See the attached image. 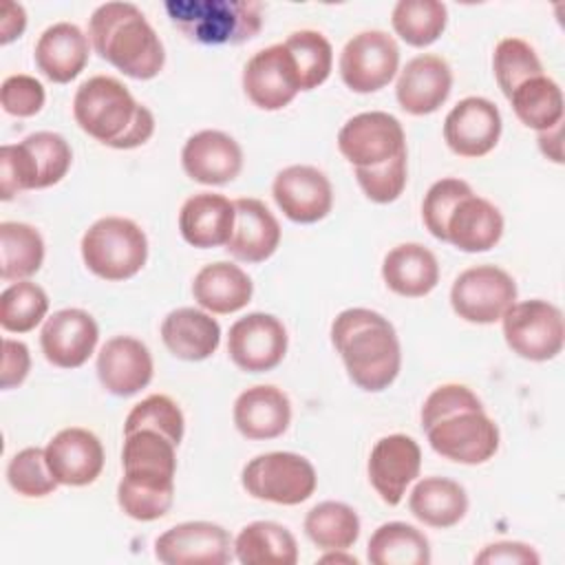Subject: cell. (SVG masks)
<instances>
[{"label":"cell","instance_id":"8fae6325","mask_svg":"<svg viewBox=\"0 0 565 565\" xmlns=\"http://www.w3.org/2000/svg\"><path fill=\"white\" fill-rule=\"evenodd\" d=\"M516 302L514 278L497 265L463 269L450 289V305L459 318L475 324H492Z\"/></svg>","mask_w":565,"mask_h":565},{"label":"cell","instance_id":"7bdbcfd3","mask_svg":"<svg viewBox=\"0 0 565 565\" xmlns=\"http://www.w3.org/2000/svg\"><path fill=\"white\" fill-rule=\"evenodd\" d=\"M183 413L174 399L168 395L154 393L141 399L139 404L132 406L124 422V433H132L139 428H150L161 435H166L172 444H181L183 439Z\"/></svg>","mask_w":565,"mask_h":565},{"label":"cell","instance_id":"cb8c5ba5","mask_svg":"<svg viewBox=\"0 0 565 565\" xmlns=\"http://www.w3.org/2000/svg\"><path fill=\"white\" fill-rule=\"evenodd\" d=\"M452 71L441 55L424 53L406 62L397 77L395 97L411 115L435 113L450 95Z\"/></svg>","mask_w":565,"mask_h":565},{"label":"cell","instance_id":"e575fe53","mask_svg":"<svg viewBox=\"0 0 565 565\" xmlns=\"http://www.w3.org/2000/svg\"><path fill=\"white\" fill-rule=\"evenodd\" d=\"M366 558L373 565H428L430 545L415 525L391 521L371 534Z\"/></svg>","mask_w":565,"mask_h":565},{"label":"cell","instance_id":"bcb514c9","mask_svg":"<svg viewBox=\"0 0 565 565\" xmlns=\"http://www.w3.org/2000/svg\"><path fill=\"white\" fill-rule=\"evenodd\" d=\"M362 192L373 203H393L406 188V152L369 168H355Z\"/></svg>","mask_w":565,"mask_h":565},{"label":"cell","instance_id":"9c48e42d","mask_svg":"<svg viewBox=\"0 0 565 565\" xmlns=\"http://www.w3.org/2000/svg\"><path fill=\"white\" fill-rule=\"evenodd\" d=\"M241 483L258 501L298 505L316 492L318 477L307 457L276 450L249 459L241 472Z\"/></svg>","mask_w":565,"mask_h":565},{"label":"cell","instance_id":"d4e9b609","mask_svg":"<svg viewBox=\"0 0 565 565\" xmlns=\"http://www.w3.org/2000/svg\"><path fill=\"white\" fill-rule=\"evenodd\" d=\"M232 415L243 437L254 441L276 439L289 428L291 402L278 386L256 384L236 397Z\"/></svg>","mask_w":565,"mask_h":565},{"label":"cell","instance_id":"74e56055","mask_svg":"<svg viewBox=\"0 0 565 565\" xmlns=\"http://www.w3.org/2000/svg\"><path fill=\"white\" fill-rule=\"evenodd\" d=\"M305 532L316 547L344 552L360 536V519L358 512L342 501H322L307 512Z\"/></svg>","mask_w":565,"mask_h":565},{"label":"cell","instance_id":"d590c367","mask_svg":"<svg viewBox=\"0 0 565 565\" xmlns=\"http://www.w3.org/2000/svg\"><path fill=\"white\" fill-rule=\"evenodd\" d=\"M508 99L519 121L536 132H543L563 124L561 86L545 73L519 84Z\"/></svg>","mask_w":565,"mask_h":565},{"label":"cell","instance_id":"4dcf8cb0","mask_svg":"<svg viewBox=\"0 0 565 565\" xmlns=\"http://www.w3.org/2000/svg\"><path fill=\"white\" fill-rule=\"evenodd\" d=\"M382 278L393 294L422 298L437 287L439 263L428 247L419 243H402L384 256Z\"/></svg>","mask_w":565,"mask_h":565},{"label":"cell","instance_id":"8992f818","mask_svg":"<svg viewBox=\"0 0 565 565\" xmlns=\"http://www.w3.org/2000/svg\"><path fill=\"white\" fill-rule=\"evenodd\" d=\"M163 9L199 44H243L263 26V4L254 0H168Z\"/></svg>","mask_w":565,"mask_h":565},{"label":"cell","instance_id":"60d3db41","mask_svg":"<svg viewBox=\"0 0 565 565\" xmlns=\"http://www.w3.org/2000/svg\"><path fill=\"white\" fill-rule=\"evenodd\" d=\"M46 311L49 296L31 280H18L0 294V324L4 331L26 333L44 320Z\"/></svg>","mask_w":565,"mask_h":565},{"label":"cell","instance_id":"ab89813d","mask_svg":"<svg viewBox=\"0 0 565 565\" xmlns=\"http://www.w3.org/2000/svg\"><path fill=\"white\" fill-rule=\"evenodd\" d=\"M282 44L294 57L300 90H311L327 82L333 66V49L320 31H294Z\"/></svg>","mask_w":565,"mask_h":565},{"label":"cell","instance_id":"7dc6e473","mask_svg":"<svg viewBox=\"0 0 565 565\" xmlns=\"http://www.w3.org/2000/svg\"><path fill=\"white\" fill-rule=\"evenodd\" d=\"M46 99L44 86L24 73L9 75L0 86V104L13 117H33L42 110Z\"/></svg>","mask_w":565,"mask_h":565},{"label":"cell","instance_id":"7a4b0ae2","mask_svg":"<svg viewBox=\"0 0 565 565\" xmlns=\"http://www.w3.org/2000/svg\"><path fill=\"white\" fill-rule=\"evenodd\" d=\"M124 439L117 503L135 521H157L174 501L177 444L150 428L124 433Z\"/></svg>","mask_w":565,"mask_h":565},{"label":"cell","instance_id":"e0dca14e","mask_svg":"<svg viewBox=\"0 0 565 565\" xmlns=\"http://www.w3.org/2000/svg\"><path fill=\"white\" fill-rule=\"evenodd\" d=\"M271 194L282 214L294 223H318L333 207V190L324 172L313 166H287L271 183Z\"/></svg>","mask_w":565,"mask_h":565},{"label":"cell","instance_id":"2e32d148","mask_svg":"<svg viewBox=\"0 0 565 565\" xmlns=\"http://www.w3.org/2000/svg\"><path fill=\"white\" fill-rule=\"evenodd\" d=\"M243 90L260 110H280L300 90L298 71L285 44L254 53L243 68Z\"/></svg>","mask_w":565,"mask_h":565},{"label":"cell","instance_id":"52a82bcc","mask_svg":"<svg viewBox=\"0 0 565 565\" xmlns=\"http://www.w3.org/2000/svg\"><path fill=\"white\" fill-rule=\"evenodd\" d=\"M73 163L68 141L51 130L31 132L20 143L0 148V196L11 201L18 192L60 183Z\"/></svg>","mask_w":565,"mask_h":565},{"label":"cell","instance_id":"d6986e66","mask_svg":"<svg viewBox=\"0 0 565 565\" xmlns=\"http://www.w3.org/2000/svg\"><path fill=\"white\" fill-rule=\"evenodd\" d=\"M501 137V113L486 97H466L450 108L444 119L448 148L466 159L488 154Z\"/></svg>","mask_w":565,"mask_h":565},{"label":"cell","instance_id":"6da1fadb","mask_svg":"<svg viewBox=\"0 0 565 565\" xmlns=\"http://www.w3.org/2000/svg\"><path fill=\"white\" fill-rule=\"evenodd\" d=\"M430 448L455 463H486L499 450V428L481 399L463 384L437 386L422 406Z\"/></svg>","mask_w":565,"mask_h":565},{"label":"cell","instance_id":"4fadbf2b","mask_svg":"<svg viewBox=\"0 0 565 565\" xmlns=\"http://www.w3.org/2000/svg\"><path fill=\"white\" fill-rule=\"evenodd\" d=\"M338 150L355 168H369L406 152V135L399 119L384 110L360 113L340 128Z\"/></svg>","mask_w":565,"mask_h":565},{"label":"cell","instance_id":"f35d334b","mask_svg":"<svg viewBox=\"0 0 565 565\" xmlns=\"http://www.w3.org/2000/svg\"><path fill=\"white\" fill-rule=\"evenodd\" d=\"M446 22L448 9L439 0H399L391 13L395 33L415 49L433 44L444 33Z\"/></svg>","mask_w":565,"mask_h":565},{"label":"cell","instance_id":"f5cc1de1","mask_svg":"<svg viewBox=\"0 0 565 565\" xmlns=\"http://www.w3.org/2000/svg\"><path fill=\"white\" fill-rule=\"evenodd\" d=\"M320 561L322 563H351V565H358V558L355 556H344V554H340V550H333L331 554H324V556H320Z\"/></svg>","mask_w":565,"mask_h":565},{"label":"cell","instance_id":"d6a6232c","mask_svg":"<svg viewBox=\"0 0 565 565\" xmlns=\"http://www.w3.org/2000/svg\"><path fill=\"white\" fill-rule=\"evenodd\" d=\"M408 508L417 521L430 527H452L468 512V494L463 486L446 477H424L415 483Z\"/></svg>","mask_w":565,"mask_h":565},{"label":"cell","instance_id":"5bb4252c","mask_svg":"<svg viewBox=\"0 0 565 565\" xmlns=\"http://www.w3.org/2000/svg\"><path fill=\"white\" fill-rule=\"evenodd\" d=\"M227 353L241 371H271L287 353V329L271 313H247L230 327Z\"/></svg>","mask_w":565,"mask_h":565},{"label":"cell","instance_id":"7c38bea8","mask_svg":"<svg viewBox=\"0 0 565 565\" xmlns=\"http://www.w3.org/2000/svg\"><path fill=\"white\" fill-rule=\"evenodd\" d=\"M399 49L393 35L371 29L353 35L340 53V77L353 93H375L397 73Z\"/></svg>","mask_w":565,"mask_h":565},{"label":"cell","instance_id":"836d02e7","mask_svg":"<svg viewBox=\"0 0 565 565\" xmlns=\"http://www.w3.org/2000/svg\"><path fill=\"white\" fill-rule=\"evenodd\" d=\"M234 554L243 565H296L298 543L285 525L254 521L234 539Z\"/></svg>","mask_w":565,"mask_h":565},{"label":"cell","instance_id":"603a6c76","mask_svg":"<svg viewBox=\"0 0 565 565\" xmlns=\"http://www.w3.org/2000/svg\"><path fill=\"white\" fill-rule=\"evenodd\" d=\"M46 463L62 486H88L104 468V448L95 433L71 426L60 430L44 448Z\"/></svg>","mask_w":565,"mask_h":565},{"label":"cell","instance_id":"7402d4cb","mask_svg":"<svg viewBox=\"0 0 565 565\" xmlns=\"http://www.w3.org/2000/svg\"><path fill=\"white\" fill-rule=\"evenodd\" d=\"M152 355L148 347L132 335L106 340L97 353V377L102 386L117 395L130 397L152 380Z\"/></svg>","mask_w":565,"mask_h":565},{"label":"cell","instance_id":"ee69618b","mask_svg":"<svg viewBox=\"0 0 565 565\" xmlns=\"http://www.w3.org/2000/svg\"><path fill=\"white\" fill-rule=\"evenodd\" d=\"M7 481L22 497H46L57 488V481L46 463V452L38 446L24 448L9 459Z\"/></svg>","mask_w":565,"mask_h":565},{"label":"cell","instance_id":"f6af8a7d","mask_svg":"<svg viewBox=\"0 0 565 565\" xmlns=\"http://www.w3.org/2000/svg\"><path fill=\"white\" fill-rule=\"evenodd\" d=\"M472 194V188L461 179H439L435 181L422 203V218L426 230L441 243H446V221L452 212V207L463 199Z\"/></svg>","mask_w":565,"mask_h":565},{"label":"cell","instance_id":"4316f807","mask_svg":"<svg viewBox=\"0 0 565 565\" xmlns=\"http://www.w3.org/2000/svg\"><path fill=\"white\" fill-rule=\"evenodd\" d=\"M234 230L225 249L243 263H263L280 245V225L269 207L258 199L234 201Z\"/></svg>","mask_w":565,"mask_h":565},{"label":"cell","instance_id":"f546056e","mask_svg":"<svg viewBox=\"0 0 565 565\" xmlns=\"http://www.w3.org/2000/svg\"><path fill=\"white\" fill-rule=\"evenodd\" d=\"M161 340L166 349L185 362H201L210 358L221 342L218 322L194 307H179L161 322Z\"/></svg>","mask_w":565,"mask_h":565},{"label":"cell","instance_id":"44dd1931","mask_svg":"<svg viewBox=\"0 0 565 565\" xmlns=\"http://www.w3.org/2000/svg\"><path fill=\"white\" fill-rule=\"evenodd\" d=\"M183 172L203 185H225L243 168V150L234 137L223 130H199L183 143Z\"/></svg>","mask_w":565,"mask_h":565},{"label":"cell","instance_id":"30bf717a","mask_svg":"<svg viewBox=\"0 0 565 565\" xmlns=\"http://www.w3.org/2000/svg\"><path fill=\"white\" fill-rule=\"evenodd\" d=\"M505 344L523 360L545 362L563 351L565 324L556 305L534 298L514 302L501 318Z\"/></svg>","mask_w":565,"mask_h":565},{"label":"cell","instance_id":"c3c4849f","mask_svg":"<svg viewBox=\"0 0 565 565\" xmlns=\"http://www.w3.org/2000/svg\"><path fill=\"white\" fill-rule=\"evenodd\" d=\"M31 369L29 347L20 340L4 338L2 340V369H0V386L2 391L20 386Z\"/></svg>","mask_w":565,"mask_h":565},{"label":"cell","instance_id":"f1b7e54d","mask_svg":"<svg viewBox=\"0 0 565 565\" xmlns=\"http://www.w3.org/2000/svg\"><path fill=\"white\" fill-rule=\"evenodd\" d=\"M503 236V216L488 199L468 194L446 221V243L461 252L477 254L492 249Z\"/></svg>","mask_w":565,"mask_h":565},{"label":"cell","instance_id":"ba28073f","mask_svg":"<svg viewBox=\"0 0 565 565\" xmlns=\"http://www.w3.org/2000/svg\"><path fill=\"white\" fill-rule=\"evenodd\" d=\"M84 265L104 280H126L141 271L148 258L143 230L124 216H104L82 236Z\"/></svg>","mask_w":565,"mask_h":565},{"label":"cell","instance_id":"9a60e30c","mask_svg":"<svg viewBox=\"0 0 565 565\" xmlns=\"http://www.w3.org/2000/svg\"><path fill=\"white\" fill-rule=\"evenodd\" d=\"M232 536L210 521H188L154 541V556L166 565H225L232 561Z\"/></svg>","mask_w":565,"mask_h":565},{"label":"cell","instance_id":"f907efd6","mask_svg":"<svg viewBox=\"0 0 565 565\" xmlns=\"http://www.w3.org/2000/svg\"><path fill=\"white\" fill-rule=\"evenodd\" d=\"M24 26H26L24 7L15 4V2H4L2 18H0V44H9L15 38H20Z\"/></svg>","mask_w":565,"mask_h":565},{"label":"cell","instance_id":"1f68e13d","mask_svg":"<svg viewBox=\"0 0 565 565\" xmlns=\"http://www.w3.org/2000/svg\"><path fill=\"white\" fill-rule=\"evenodd\" d=\"M252 278L234 263L218 260L201 267L192 280L194 300L210 313H234L252 300Z\"/></svg>","mask_w":565,"mask_h":565},{"label":"cell","instance_id":"681fc988","mask_svg":"<svg viewBox=\"0 0 565 565\" xmlns=\"http://www.w3.org/2000/svg\"><path fill=\"white\" fill-rule=\"evenodd\" d=\"M541 558L532 550V545L519 541H499L486 545L477 556L475 563H505V565H536Z\"/></svg>","mask_w":565,"mask_h":565},{"label":"cell","instance_id":"ffe728a7","mask_svg":"<svg viewBox=\"0 0 565 565\" xmlns=\"http://www.w3.org/2000/svg\"><path fill=\"white\" fill-rule=\"evenodd\" d=\"M99 327L84 309H60L46 318L40 331L44 358L60 369H79L95 351Z\"/></svg>","mask_w":565,"mask_h":565},{"label":"cell","instance_id":"8d00e7d4","mask_svg":"<svg viewBox=\"0 0 565 565\" xmlns=\"http://www.w3.org/2000/svg\"><path fill=\"white\" fill-rule=\"evenodd\" d=\"M44 260L42 234L18 221L0 223V276L7 282H18L33 276Z\"/></svg>","mask_w":565,"mask_h":565},{"label":"cell","instance_id":"3957f363","mask_svg":"<svg viewBox=\"0 0 565 565\" xmlns=\"http://www.w3.org/2000/svg\"><path fill=\"white\" fill-rule=\"evenodd\" d=\"M331 342L358 388L380 393L395 382L402 351L395 327L382 313L364 307L340 311L331 324Z\"/></svg>","mask_w":565,"mask_h":565},{"label":"cell","instance_id":"277c9868","mask_svg":"<svg viewBox=\"0 0 565 565\" xmlns=\"http://www.w3.org/2000/svg\"><path fill=\"white\" fill-rule=\"evenodd\" d=\"M73 117L88 137L117 150L143 146L154 132L150 108L135 102L130 90L108 75H95L79 84L73 97Z\"/></svg>","mask_w":565,"mask_h":565},{"label":"cell","instance_id":"ac0fdd59","mask_svg":"<svg viewBox=\"0 0 565 565\" xmlns=\"http://www.w3.org/2000/svg\"><path fill=\"white\" fill-rule=\"evenodd\" d=\"M369 481L380 499L397 505L406 488L415 481L422 468L419 444L402 433L386 435L375 441L369 455Z\"/></svg>","mask_w":565,"mask_h":565},{"label":"cell","instance_id":"816d5d0a","mask_svg":"<svg viewBox=\"0 0 565 565\" xmlns=\"http://www.w3.org/2000/svg\"><path fill=\"white\" fill-rule=\"evenodd\" d=\"M539 148L541 152L556 161V163H563V150H561V124L550 128V130H543L539 132Z\"/></svg>","mask_w":565,"mask_h":565},{"label":"cell","instance_id":"b9f144b4","mask_svg":"<svg viewBox=\"0 0 565 565\" xmlns=\"http://www.w3.org/2000/svg\"><path fill=\"white\" fill-rule=\"evenodd\" d=\"M492 68L497 84L505 97H510L512 90L525 79L543 75V64L536 51L521 38L499 40L492 55Z\"/></svg>","mask_w":565,"mask_h":565},{"label":"cell","instance_id":"5b68a950","mask_svg":"<svg viewBox=\"0 0 565 565\" xmlns=\"http://www.w3.org/2000/svg\"><path fill=\"white\" fill-rule=\"evenodd\" d=\"M88 40L102 60L132 79H152L163 68L161 40L130 2L99 4L88 20Z\"/></svg>","mask_w":565,"mask_h":565},{"label":"cell","instance_id":"484cf974","mask_svg":"<svg viewBox=\"0 0 565 565\" xmlns=\"http://www.w3.org/2000/svg\"><path fill=\"white\" fill-rule=\"evenodd\" d=\"M234 201L214 192H199L181 205L179 232L185 243L199 249L227 245L234 230Z\"/></svg>","mask_w":565,"mask_h":565},{"label":"cell","instance_id":"83f0119b","mask_svg":"<svg viewBox=\"0 0 565 565\" xmlns=\"http://www.w3.org/2000/svg\"><path fill=\"white\" fill-rule=\"evenodd\" d=\"M35 64L55 84H68L88 64L90 44L84 31L71 22H55L35 42Z\"/></svg>","mask_w":565,"mask_h":565}]
</instances>
